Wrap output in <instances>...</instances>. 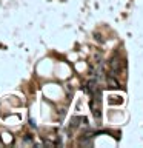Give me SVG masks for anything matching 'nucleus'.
Returning <instances> with one entry per match:
<instances>
[{
    "label": "nucleus",
    "instance_id": "f257e3e1",
    "mask_svg": "<svg viewBox=\"0 0 143 148\" xmlns=\"http://www.w3.org/2000/svg\"><path fill=\"white\" fill-rule=\"evenodd\" d=\"M108 82H109V85H111L112 88H118V83H117L115 80H112V77H111V76H108Z\"/></svg>",
    "mask_w": 143,
    "mask_h": 148
}]
</instances>
